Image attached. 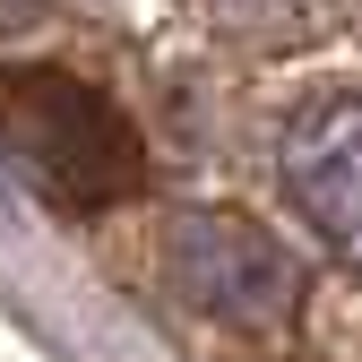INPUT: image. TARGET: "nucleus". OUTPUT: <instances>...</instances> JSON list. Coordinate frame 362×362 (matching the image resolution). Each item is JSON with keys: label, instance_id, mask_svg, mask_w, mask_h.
I'll use <instances>...</instances> for the list:
<instances>
[{"label": "nucleus", "instance_id": "nucleus-1", "mask_svg": "<svg viewBox=\"0 0 362 362\" xmlns=\"http://www.w3.org/2000/svg\"><path fill=\"white\" fill-rule=\"evenodd\" d=\"M0 156L78 216L139 199L147 181V147L121 121V104L69 69H0Z\"/></svg>", "mask_w": 362, "mask_h": 362}, {"label": "nucleus", "instance_id": "nucleus-3", "mask_svg": "<svg viewBox=\"0 0 362 362\" xmlns=\"http://www.w3.org/2000/svg\"><path fill=\"white\" fill-rule=\"evenodd\" d=\"M285 199L354 276H362V86L302 104L285 129Z\"/></svg>", "mask_w": 362, "mask_h": 362}, {"label": "nucleus", "instance_id": "nucleus-2", "mask_svg": "<svg viewBox=\"0 0 362 362\" xmlns=\"http://www.w3.org/2000/svg\"><path fill=\"white\" fill-rule=\"evenodd\" d=\"M156 267L199 320L242 337H276L302 310V259L242 207H181L156 242Z\"/></svg>", "mask_w": 362, "mask_h": 362}, {"label": "nucleus", "instance_id": "nucleus-4", "mask_svg": "<svg viewBox=\"0 0 362 362\" xmlns=\"http://www.w3.org/2000/svg\"><path fill=\"white\" fill-rule=\"evenodd\" d=\"M190 9L242 52H302L337 26V0H190Z\"/></svg>", "mask_w": 362, "mask_h": 362}, {"label": "nucleus", "instance_id": "nucleus-5", "mask_svg": "<svg viewBox=\"0 0 362 362\" xmlns=\"http://www.w3.org/2000/svg\"><path fill=\"white\" fill-rule=\"evenodd\" d=\"M345 9H354V26H362V0H345Z\"/></svg>", "mask_w": 362, "mask_h": 362}]
</instances>
